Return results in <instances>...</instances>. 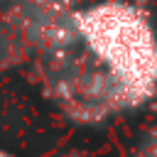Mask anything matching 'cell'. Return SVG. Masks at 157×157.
I'll use <instances>...</instances> for the list:
<instances>
[{
    "instance_id": "7a4b0ae2",
    "label": "cell",
    "mask_w": 157,
    "mask_h": 157,
    "mask_svg": "<svg viewBox=\"0 0 157 157\" xmlns=\"http://www.w3.org/2000/svg\"><path fill=\"white\" fill-rule=\"evenodd\" d=\"M147 157H157V142H155V145L147 150Z\"/></svg>"
},
{
    "instance_id": "6da1fadb",
    "label": "cell",
    "mask_w": 157,
    "mask_h": 157,
    "mask_svg": "<svg viewBox=\"0 0 157 157\" xmlns=\"http://www.w3.org/2000/svg\"><path fill=\"white\" fill-rule=\"evenodd\" d=\"M78 27L128 88L150 91L157 83V42L135 7L123 2L98 5L78 17Z\"/></svg>"
}]
</instances>
